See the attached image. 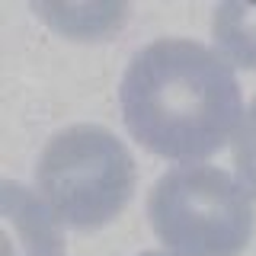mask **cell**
<instances>
[{
    "mask_svg": "<svg viewBox=\"0 0 256 256\" xmlns=\"http://www.w3.org/2000/svg\"><path fill=\"white\" fill-rule=\"evenodd\" d=\"M122 122L150 154L198 164L218 154L240 132V84L218 52L192 38H160L128 64Z\"/></svg>",
    "mask_w": 256,
    "mask_h": 256,
    "instance_id": "6da1fadb",
    "label": "cell"
},
{
    "mask_svg": "<svg viewBox=\"0 0 256 256\" xmlns=\"http://www.w3.org/2000/svg\"><path fill=\"white\" fill-rule=\"evenodd\" d=\"M148 221L173 256H240L253 237L250 192L208 164H180L160 176Z\"/></svg>",
    "mask_w": 256,
    "mask_h": 256,
    "instance_id": "7a4b0ae2",
    "label": "cell"
},
{
    "mask_svg": "<svg viewBox=\"0 0 256 256\" xmlns=\"http://www.w3.org/2000/svg\"><path fill=\"white\" fill-rule=\"evenodd\" d=\"M36 186L61 224L96 230L128 205L134 192V160L106 128L74 125L45 144Z\"/></svg>",
    "mask_w": 256,
    "mask_h": 256,
    "instance_id": "3957f363",
    "label": "cell"
},
{
    "mask_svg": "<svg viewBox=\"0 0 256 256\" xmlns=\"http://www.w3.org/2000/svg\"><path fill=\"white\" fill-rule=\"evenodd\" d=\"M0 256H64L58 218L13 180L0 186Z\"/></svg>",
    "mask_w": 256,
    "mask_h": 256,
    "instance_id": "277c9868",
    "label": "cell"
},
{
    "mask_svg": "<svg viewBox=\"0 0 256 256\" xmlns=\"http://www.w3.org/2000/svg\"><path fill=\"white\" fill-rule=\"evenodd\" d=\"M218 54L234 68L256 70V4H221L212 20Z\"/></svg>",
    "mask_w": 256,
    "mask_h": 256,
    "instance_id": "5b68a950",
    "label": "cell"
},
{
    "mask_svg": "<svg viewBox=\"0 0 256 256\" xmlns=\"http://www.w3.org/2000/svg\"><path fill=\"white\" fill-rule=\"evenodd\" d=\"M36 13L45 16L48 26L74 38H96L106 36L122 22V4H36Z\"/></svg>",
    "mask_w": 256,
    "mask_h": 256,
    "instance_id": "8992f818",
    "label": "cell"
},
{
    "mask_svg": "<svg viewBox=\"0 0 256 256\" xmlns=\"http://www.w3.org/2000/svg\"><path fill=\"white\" fill-rule=\"evenodd\" d=\"M237 176L240 186L256 196V100L250 102L246 116L240 118L237 132Z\"/></svg>",
    "mask_w": 256,
    "mask_h": 256,
    "instance_id": "52a82bcc",
    "label": "cell"
},
{
    "mask_svg": "<svg viewBox=\"0 0 256 256\" xmlns=\"http://www.w3.org/2000/svg\"><path fill=\"white\" fill-rule=\"evenodd\" d=\"M141 256H164V253H141Z\"/></svg>",
    "mask_w": 256,
    "mask_h": 256,
    "instance_id": "ba28073f",
    "label": "cell"
}]
</instances>
